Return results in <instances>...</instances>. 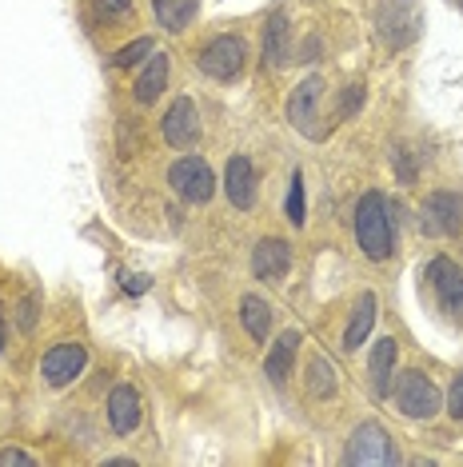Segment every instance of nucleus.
<instances>
[{"mask_svg": "<svg viewBox=\"0 0 463 467\" xmlns=\"http://www.w3.org/2000/svg\"><path fill=\"white\" fill-rule=\"evenodd\" d=\"M355 240L367 260H387L396 248V232H392V212L380 192H367L355 204Z\"/></svg>", "mask_w": 463, "mask_h": 467, "instance_id": "nucleus-1", "label": "nucleus"}, {"mask_svg": "<svg viewBox=\"0 0 463 467\" xmlns=\"http://www.w3.org/2000/svg\"><path fill=\"white\" fill-rule=\"evenodd\" d=\"M248 65V48L240 36H216L196 52V68L212 80H236Z\"/></svg>", "mask_w": 463, "mask_h": 467, "instance_id": "nucleus-2", "label": "nucleus"}, {"mask_svg": "<svg viewBox=\"0 0 463 467\" xmlns=\"http://www.w3.org/2000/svg\"><path fill=\"white\" fill-rule=\"evenodd\" d=\"M376 25H380L384 45L407 48L424 28V13H419L416 0H384L380 13H376Z\"/></svg>", "mask_w": 463, "mask_h": 467, "instance_id": "nucleus-3", "label": "nucleus"}, {"mask_svg": "<svg viewBox=\"0 0 463 467\" xmlns=\"http://www.w3.org/2000/svg\"><path fill=\"white\" fill-rule=\"evenodd\" d=\"M344 463L352 467H372V463H399V451H396V440L387 435L380 423H360L347 440V451H344Z\"/></svg>", "mask_w": 463, "mask_h": 467, "instance_id": "nucleus-4", "label": "nucleus"}, {"mask_svg": "<svg viewBox=\"0 0 463 467\" xmlns=\"http://www.w3.org/2000/svg\"><path fill=\"white\" fill-rule=\"evenodd\" d=\"M439 388L431 384L424 371H404V376L396 379V408L404 411L407 420H431L439 411Z\"/></svg>", "mask_w": 463, "mask_h": 467, "instance_id": "nucleus-5", "label": "nucleus"}, {"mask_svg": "<svg viewBox=\"0 0 463 467\" xmlns=\"http://www.w3.org/2000/svg\"><path fill=\"white\" fill-rule=\"evenodd\" d=\"M168 184H172V192L188 200V204H208L216 192V176L208 161H200V156H184V161H176L168 168Z\"/></svg>", "mask_w": 463, "mask_h": 467, "instance_id": "nucleus-6", "label": "nucleus"}, {"mask_svg": "<svg viewBox=\"0 0 463 467\" xmlns=\"http://www.w3.org/2000/svg\"><path fill=\"white\" fill-rule=\"evenodd\" d=\"M320 97H324V80L320 77H308L296 84V92L288 97V120L292 129H300L304 136H312V140H324V129L315 120H320Z\"/></svg>", "mask_w": 463, "mask_h": 467, "instance_id": "nucleus-7", "label": "nucleus"}, {"mask_svg": "<svg viewBox=\"0 0 463 467\" xmlns=\"http://www.w3.org/2000/svg\"><path fill=\"white\" fill-rule=\"evenodd\" d=\"M84 364H88L84 344H72V339H65V344H57V348H48V352H45L40 376H45L48 388H65V384H72V379L80 376Z\"/></svg>", "mask_w": 463, "mask_h": 467, "instance_id": "nucleus-8", "label": "nucleus"}, {"mask_svg": "<svg viewBox=\"0 0 463 467\" xmlns=\"http://www.w3.org/2000/svg\"><path fill=\"white\" fill-rule=\"evenodd\" d=\"M424 228L436 236H456L463 228V200L459 192H431L424 200Z\"/></svg>", "mask_w": 463, "mask_h": 467, "instance_id": "nucleus-9", "label": "nucleus"}, {"mask_svg": "<svg viewBox=\"0 0 463 467\" xmlns=\"http://www.w3.org/2000/svg\"><path fill=\"white\" fill-rule=\"evenodd\" d=\"M427 280H431V288H436L439 304H444V312L463 316V268L459 264H451L448 256L431 260L427 264Z\"/></svg>", "mask_w": 463, "mask_h": 467, "instance_id": "nucleus-10", "label": "nucleus"}, {"mask_svg": "<svg viewBox=\"0 0 463 467\" xmlns=\"http://www.w3.org/2000/svg\"><path fill=\"white\" fill-rule=\"evenodd\" d=\"M160 129H164V140L172 148H192L200 140V112H196V104L188 97L172 100V109H168Z\"/></svg>", "mask_w": 463, "mask_h": 467, "instance_id": "nucleus-11", "label": "nucleus"}, {"mask_svg": "<svg viewBox=\"0 0 463 467\" xmlns=\"http://www.w3.org/2000/svg\"><path fill=\"white\" fill-rule=\"evenodd\" d=\"M224 192L232 200V208L248 212L256 204V168H252L248 156H232L224 168Z\"/></svg>", "mask_w": 463, "mask_h": 467, "instance_id": "nucleus-12", "label": "nucleus"}, {"mask_svg": "<svg viewBox=\"0 0 463 467\" xmlns=\"http://www.w3.org/2000/svg\"><path fill=\"white\" fill-rule=\"evenodd\" d=\"M292 268V248L288 240H260L256 252H252V272H256V280H283Z\"/></svg>", "mask_w": 463, "mask_h": 467, "instance_id": "nucleus-13", "label": "nucleus"}, {"mask_svg": "<svg viewBox=\"0 0 463 467\" xmlns=\"http://www.w3.org/2000/svg\"><path fill=\"white\" fill-rule=\"evenodd\" d=\"M108 423H112L116 435H129V431L140 428V396H136V388H129V384L112 388V396H108Z\"/></svg>", "mask_w": 463, "mask_h": 467, "instance_id": "nucleus-14", "label": "nucleus"}, {"mask_svg": "<svg viewBox=\"0 0 463 467\" xmlns=\"http://www.w3.org/2000/svg\"><path fill=\"white\" fill-rule=\"evenodd\" d=\"M292 57H296V48H292V25H288V16L272 13V20L264 25V60H268V68H283Z\"/></svg>", "mask_w": 463, "mask_h": 467, "instance_id": "nucleus-15", "label": "nucleus"}, {"mask_svg": "<svg viewBox=\"0 0 463 467\" xmlns=\"http://www.w3.org/2000/svg\"><path fill=\"white\" fill-rule=\"evenodd\" d=\"M300 332L292 327V332H283L276 344H272V352H268V359H264V376L272 379V384H283V379L292 376V364H296V352H300Z\"/></svg>", "mask_w": 463, "mask_h": 467, "instance_id": "nucleus-16", "label": "nucleus"}, {"mask_svg": "<svg viewBox=\"0 0 463 467\" xmlns=\"http://www.w3.org/2000/svg\"><path fill=\"white\" fill-rule=\"evenodd\" d=\"M396 356H399V344L392 336H384V339H376V348H372V356H367V371H372V384L380 396H387L392 391V371H396Z\"/></svg>", "mask_w": 463, "mask_h": 467, "instance_id": "nucleus-17", "label": "nucleus"}, {"mask_svg": "<svg viewBox=\"0 0 463 467\" xmlns=\"http://www.w3.org/2000/svg\"><path fill=\"white\" fill-rule=\"evenodd\" d=\"M168 72H172L168 57H164V52H152L149 65H144V72L136 77V88H132V92H136V100H140V104H152V100L168 88Z\"/></svg>", "mask_w": 463, "mask_h": 467, "instance_id": "nucleus-18", "label": "nucleus"}, {"mask_svg": "<svg viewBox=\"0 0 463 467\" xmlns=\"http://www.w3.org/2000/svg\"><path fill=\"white\" fill-rule=\"evenodd\" d=\"M240 324H244V332L256 339V344H264L272 332V307L264 304V296H244V300H240Z\"/></svg>", "mask_w": 463, "mask_h": 467, "instance_id": "nucleus-19", "label": "nucleus"}, {"mask_svg": "<svg viewBox=\"0 0 463 467\" xmlns=\"http://www.w3.org/2000/svg\"><path fill=\"white\" fill-rule=\"evenodd\" d=\"M372 324H376V296L364 292L360 300H355V312H352V320H347V332H344V348H347V352H355V348L364 344L367 332H372Z\"/></svg>", "mask_w": 463, "mask_h": 467, "instance_id": "nucleus-20", "label": "nucleus"}, {"mask_svg": "<svg viewBox=\"0 0 463 467\" xmlns=\"http://www.w3.org/2000/svg\"><path fill=\"white\" fill-rule=\"evenodd\" d=\"M196 8H200V0H152V13L168 33H180V28L192 25Z\"/></svg>", "mask_w": 463, "mask_h": 467, "instance_id": "nucleus-21", "label": "nucleus"}, {"mask_svg": "<svg viewBox=\"0 0 463 467\" xmlns=\"http://www.w3.org/2000/svg\"><path fill=\"white\" fill-rule=\"evenodd\" d=\"M308 391H312L315 400H328L332 391H335V368L324 356H315L312 368H308Z\"/></svg>", "mask_w": 463, "mask_h": 467, "instance_id": "nucleus-22", "label": "nucleus"}, {"mask_svg": "<svg viewBox=\"0 0 463 467\" xmlns=\"http://www.w3.org/2000/svg\"><path fill=\"white\" fill-rule=\"evenodd\" d=\"M288 220L296 228L308 220V208H304V176L300 172H292V180H288Z\"/></svg>", "mask_w": 463, "mask_h": 467, "instance_id": "nucleus-23", "label": "nucleus"}, {"mask_svg": "<svg viewBox=\"0 0 463 467\" xmlns=\"http://www.w3.org/2000/svg\"><path fill=\"white\" fill-rule=\"evenodd\" d=\"M149 52H156V45H152L149 36L132 40V45H124V48L116 52V57H112V68H132L136 60H144V57H149Z\"/></svg>", "mask_w": 463, "mask_h": 467, "instance_id": "nucleus-24", "label": "nucleus"}, {"mask_svg": "<svg viewBox=\"0 0 463 467\" xmlns=\"http://www.w3.org/2000/svg\"><path fill=\"white\" fill-rule=\"evenodd\" d=\"M97 5V16L100 20H120L132 13V0H92Z\"/></svg>", "mask_w": 463, "mask_h": 467, "instance_id": "nucleus-25", "label": "nucleus"}, {"mask_svg": "<svg viewBox=\"0 0 463 467\" xmlns=\"http://www.w3.org/2000/svg\"><path fill=\"white\" fill-rule=\"evenodd\" d=\"M448 416L463 420V371L456 376V384H451V391H448Z\"/></svg>", "mask_w": 463, "mask_h": 467, "instance_id": "nucleus-26", "label": "nucleus"}, {"mask_svg": "<svg viewBox=\"0 0 463 467\" xmlns=\"http://www.w3.org/2000/svg\"><path fill=\"white\" fill-rule=\"evenodd\" d=\"M355 109H364V84H347L344 104H340V116H352Z\"/></svg>", "mask_w": 463, "mask_h": 467, "instance_id": "nucleus-27", "label": "nucleus"}, {"mask_svg": "<svg viewBox=\"0 0 463 467\" xmlns=\"http://www.w3.org/2000/svg\"><path fill=\"white\" fill-rule=\"evenodd\" d=\"M36 460L28 451H20V448H5L0 451V467H33Z\"/></svg>", "mask_w": 463, "mask_h": 467, "instance_id": "nucleus-28", "label": "nucleus"}, {"mask_svg": "<svg viewBox=\"0 0 463 467\" xmlns=\"http://www.w3.org/2000/svg\"><path fill=\"white\" fill-rule=\"evenodd\" d=\"M33 324H36V296H28V300L20 304V327L33 332Z\"/></svg>", "mask_w": 463, "mask_h": 467, "instance_id": "nucleus-29", "label": "nucleus"}, {"mask_svg": "<svg viewBox=\"0 0 463 467\" xmlns=\"http://www.w3.org/2000/svg\"><path fill=\"white\" fill-rule=\"evenodd\" d=\"M120 280H124V288H129V292H144V288H149V280H144V275H132V272H124Z\"/></svg>", "mask_w": 463, "mask_h": 467, "instance_id": "nucleus-30", "label": "nucleus"}, {"mask_svg": "<svg viewBox=\"0 0 463 467\" xmlns=\"http://www.w3.org/2000/svg\"><path fill=\"white\" fill-rule=\"evenodd\" d=\"M5 336H8L5 332V307H0V352H5Z\"/></svg>", "mask_w": 463, "mask_h": 467, "instance_id": "nucleus-31", "label": "nucleus"}]
</instances>
